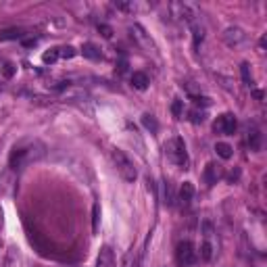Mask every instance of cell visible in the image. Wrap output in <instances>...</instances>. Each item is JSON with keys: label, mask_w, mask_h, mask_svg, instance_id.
<instances>
[{"label": "cell", "mask_w": 267, "mask_h": 267, "mask_svg": "<svg viewBox=\"0 0 267 267\" xmlns=\"http://www.w3.org/2000/svg\"><path fill=\"white\" fill-rule=\"evenodd\" d=\"M240 71H242V82L247 86H253V77H251V65L249 63H242L240 65Z\"/></svg>", "instance_id": "obj_22"}, {"label": "cell", "mask_w": 267, "mask_h": 267, "mask_svg": "<svg viewBox=\"0 0 267 267\" xmlns=\"http://www.w3.org/2000/svg\"><path fill=\"white\" fill-rule=\"evenodd\" d=\"M171 113H173V117H182L184 115V100H173V104H171Z\"/></svg>", "instance_id": "obj_24"}, {"label": "cell", "mask_w": 267, "mask_h": 267, "mask_svg": "<svg viewBox=\"0 0 267 267\" xmlns=\"http://www.w3.org/2000/svg\"><path fill=\"white\" fill-rule=\"evenodd\" d=\"M215 153H217V157H222L224 161H228V159H232V155H234V148H232L230 144H226V142H217L215 144Z\"/></svg>", "instance_id": "obj_17"}, {"label": "cell", "mask_w": 267, "mask_h": 267, "mask_svg": "<svg viewBox=\"0 0 267 267\" xmlns=\"http://www.w3.org/2000/svg\"><path fill=\"white\" fill-rule=\"evenodd\" d=\"M245 40H247V33L240 27H228L224 31V42L230 46V48H236V46H240Z\"/></svg>", "instance_id": "obj_6"}, {"label": "cell", "mask_w": 267, "mask_h": 267, "mask_svg": "<svg viewBox=\"0 0 267 267\" xmlns=\"http://www.w3.org/2000/svg\"><path fill=\"white\" fill-rule=\"evenodd\" d=\"M192 31H194V46H199L205 38V31H203V27L196 25V23H192Z\"/></svg>", "instance_id": "obj_26"}, {"label": "cell", "mask_w": 267, "mask_h": 267, "mask_svg": "<svg viewBox=\"0 0 267 267\" xmlns=\"http://www.w3.org/2000/svg\"><path fill=\"white\" fill-rule=\"evenodd\" d=\"M148 75L146 73H142V71H134L132 73V86L136 88V90H146L148 88Z\"/></svg>", "instance_id": "obj_13"}, {"label": "cell", "mask_w": 267, "mask_h": 267, "mask_svg": "<svg viewBox=\"0 0 267 267\" xmlns=\"http://www.w3.org/2000/svg\"><path fill=\"white\" fill-rule=\"evenodd\" d=\"M75 54H77V50L73 46H63V48H59V56H63V59H73Z\"/></svg>", "instance_id": "obj_25"}, {"label": "cell", "mask_w": 267, "mask_h": 267, "mask_svg": "<svg viewBox=\"0 0 267 267\" xmlns=\"http://www.w3.org/2000/svg\"><path fill=\"white\" fill-rule=\"evenodd\" d=\"M115 253L111 247H100L98 257H96V267H115Z\"/></svg>", "instance_id": "obj_9"}, {"label": "cell", "mask_w": 267, "mask_h": 267, "mask_svg": "<svg viewBox=\"0 0 267 267\" xmlns=\"http://www.w3.org/2000/svg\"><path fill=\"white\" fill-rule=\"evenodd\" d=\"M130 31H132V38H136V42L142 46V48H146L148 52L150 50H155V44H153V40H150L148 36H146V31H144V27L142 25H138V23H134V25L130 27Z\"/></svg>", "instance_id": "obj_7"}, {"label": "cell", "mask_w": 267, "mask_h": 267, "mask_svg": "<svg viewBox=\"0 0 267 267\" xmlns=\"http://www.w3.org/2000/svg\"><path fill=\"white\" fill-rule=\"evenodd\" d=\"M25 33L21 27H10V29H2L0 31V40H21Z\"/></svg>", "instance_id": "obj_16"}, {"label": "cell", "mask_w": 267, "mask_h": 267, "mask_svg": "<svg viewBox=\"0 0 267 267\" xmlns=\"http://www.w3.org/2000/svg\"><path fill=\"white\" fill-rule=\"evenodd\" d=\"M176 259L182 267H192L196 263V259H199V253H196V249L190 240H182L176 249Z\"/></svg>", "instance_id": "obj_4"}, {"label": "cell", "mask_w": 267, "mask_h": 267, "mask_svg": "<svg viewBox=\"0 0 267 267\" xmlns=\"http://www.w3.org/2000/svg\"><path fill=\"white\" fill-rule=\"evenodd\" d=\"M188 117H190L192 123H203V121L207 119V113H205V111H199V109H194V111L188 113Z\"/></svg>", "instance_id": "obj_23"}, {"label": "cell", "mask_w": 267, "mask_h": 267, "mask_svg": "<svg viewBox=\"0 0 267 267\" xmlns=\"http://www.w3.org/2000/svg\"><path fill=\"white\" fill-rule=\"evenodd\" d=\"M15 171L13 169H6L2 176H0V196H8L13 194V188H15Z\"/></svg>", "instance_id": "obj_8"}, {"label": "cell", "mask_w": 267, "mask_h": 267, "mask_svg": "<svg viewBox=\"0 0 267 267\" xmlns=\"http://www.w3.org/2000/svg\"><path fill=\"white\" fill-rule=\"evenodd\" d=\"M23 44H25V46H36L38 40H36V38H33V40H23Z\"/></svg>", "instance_id": "obj_31"}, {"label": "cell", "mask_w": 267, "mask_h": 267, "mask_svg": "<svg viewBox=\"0 0 267 267\" xmlns=\"http://www.w3.org/2000/svg\"><path fill=\"white\" fill-rule=\"evenodd\" d=\"M111 157H113L115 167H117V171H119V176H121L125 182H136L138 169H136V165H134V161L127 157L123 150H119V148H113V150H111Z\"/></svg>", "instance_id": "obj_2"}, {"label": "cell", "mask_w": 267, "mask_h": 267, "mask_svg": "<svg viewBox=\"0 0 267 267\" xmlns=\"http://www.w3.org/2000/svg\"><path fill=\"white\" fill-rule=\"evenodd\" d=\"M19 263H21L19 249H15V247H8L6 259H4V267H19Z\"/></svg>", "instance_id": "obj_15"}, {"label": "cell", "mask_w": 267, "mask_h": 267, "mask_svg": "<svg viewBox=\"0 0 267 267\" xmlns=\"http://www.w3.org/2000/svg\"><path fill=\"white\" fill-rule=\"evenodd\" d=\"M98 222H100V205L94 203V207H92V232H98Z\"/></svg>", "instance_id": "obj_21"}, {"label": "cell", "mask_w": 267, "mask_h": 267, "mask_svg": "<svg viewBox=\"0 0 267 267\" xmlns=\"http://www.w3.org/2000/svg\"><path fill=\"white\" fill-rule=\"evenodd\" d=\"M192 199H194V186H192V182H184L180 188V201L184 205H188Z\"/></svg>", "instance_id": "obj_14"}, {"label": "cell", "mask_w": 267, "mask_h": 267, "mask_svg": "<svg viewBox=\"0 0 267 267\" xmlns=\"http://www.w3.org/2000/svg\"><path fill=\"white\" fill-rule=\"evenodd\" d=\"M203 178H205L207 186H213V184H217L219 178H222V169H219V165H215V163H209L203 171Z\"/></svg>", "instance_id": "obj_10"}, {"label": "cell", "mask_w": 267, "mask_h": 267, "mask_svg": "<svg viewBox=\"0 0 267 267\" xmlns=\"http://www.w3.org/2000/svg\"><path fill=\"white\" fill-rule=\"evenodd\" d=\"M201 259L205 263L213 259V247H211V242H209V240H205L203 245H201Z\"/></svg>", "instance_id": "obj_18"}, {"label": "cell", "mask_w": 267, "mask_h": 267, "mask_svg": "<svg viewBox=\"0 0 267 267\" xmlns=\"http://www.w3.org/2000/svg\"><path fill=\"white\" fill-rule=\"evenodd\" d=\"M82 54L86 56V59H90V61H98L100 56H102L100 48H98L96 44H92V42H86V44L82 46Z\"/></svg>", "instance_id": "obj_12"}, {"label": "cell", "mask_w": 267, "mask_h": 267, "mask_svg": "<svg viewBox=\"0 0 267 267\" xmlns=\"http://www.w3.org/2000/svg\"><path fill=\"white\" fill-rule=\"evenodd\" d=\"M165 205H173V192H171L169 182H165Z\"/></svg>", "instance_id": "obj_28"}, {"label": "cell", "mask_w": 267, "mask_h": 267, "mask_svg": "<svg viewBox=\"0 0 267 267\" xmlns=\"http://www.w3.org/2000/svg\"><path fill=\"white\" fill-rule=\"evenodd\" d=\"M165 155L173 165L188 169V153H186V144H184L182 138H171L165 144Z\"/></svg>", "instance_id": "obj_3"}, {"label": "cell", "mask_w": 267, "mask_h": 267, "mask_svg": "<svg viewBox=\"0 0 267 267\" xmlns=\"http://www.w3.org/2000/svg\"><path fill=\"white\" fill-rule=\"evenodd\" d=\"M15 71H17V67L13 65V63H4V67H2V73H4V77L6 79H10L15 75Z\"/></svg>", "instance_id": "obj_27"}, {"label": "cell", "mask_w": 267, "mask_h": 267, "mask_svg": "<svg viewBox=\"0 0 267 267\" xmlns=\"http://www.w3.org/2000/svg\"><path fill=\"white\" fill-rule=\"evenodd\" d=\"M238 176H240V171H238V169H236V171H232L230 176H228V182H232V184H234V182L238 180Z\"/></svg>", "instance_id": "obj_30"}, {"label": "cell", "mask_w": 267, "mask_h": 267, "mask_svg": "<svg viewBox=\"0 0 267 267\" xmlns=\"http://www.w3.org/2000/svg\"><path fill=\"white\" fill-rule=\"evenodd\" d=\"M46 153V148L40 140H21L13 146V150H10V157H8V169H13L15 173L25 169L27 165L36 163V161H40Z\"/></svg>", "instance_id": "obj_1"}, {"label": "cell", "mask_w": 267, "mask_h": 267, "mask_svg": "<svg viewBox=\"0 0 267 267\" xmlns=\"http://www.w3.org/2000/svg\"><path fill=\"white\" fill-rule=\"evenodd\" d=\"M56 59H59V48H50V50H46L42 54V63L44 65H52Z\"/></svg>", "instance_id": "obj_20"}, {"label": "cell", "mask_w": 267, "mask_h": 267, "mask_svg": "<svg viewBox=\"0 0 267 267\" xmlns=\"http://www.w3.org/2000/svg\"><path fill=\"white\" fill-rule=\"evenodd\" d=\"M98 31L102 33L104 38H111V36H113V29H111L109 25H98Z\"/></svg>", "instance_id": "obj_29"}, {"label": "cell", "mask_w": 267, "mask_h": 267, "mask_svg": "<svg viewBox=\"0 0 267 267\" xmlns=\"http://www.w3.org/2000/svg\"><path fill=\"white\" fill-rule=\"evenodd\" d=\"M236 127H238V121H236V115L234 113H224L219 115L213 123V130L215 134H222V136H234L236 134Z\"/></svg>", "instance_id": "obj_5"}, {"label": "cell", "mask_w": 267, "mask_h": 267, "mask_svg": "<svg viewBox=\"0 0 267 267\" xmlns=\"http://www.w3.org/2000/svg\"><path fill=\"white\" fill-rule=\"evenodd\" d=\"M0 228H2V209H0Z\"/></svg>", "instance_id": "obj_32"}, {"label": "cell", "mask_w": 267, "mask_h": 267, "mask_svg": "<svg viewBox=\"0 0 267 267\" xmlns=\"http://www.w3.org/2000/svg\"><path fill=\"white\" fill-rule=\"evenodd\" d=\"M142 125L146 127V130H150V132H153V134H157V130H159V123L155 121V117H153V115H142Z\"/></svg>", "instance_id": "obj_19"}, {"label": "cell", "mask_w": 267, "mask_h": 267, "mask_svg": "<svg viewBox=\"0 0 267 267\" xmlns=\"http://www.w3.org/2000/svg\"><path fill=\"white\" fill-rule=\"evenodd\" d=\"M249 148L253 150V153H259L261 150V142H263V136H261V132L257 130V127H249Z\"/></svg>", "instance_id": "obj_11"}]
</instances>
